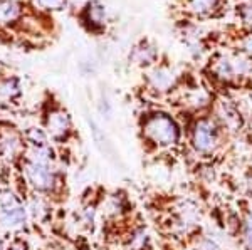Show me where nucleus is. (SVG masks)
<instances>
[{"label":"nucleus","mask_w":252,"mask_h":250,"mask_svg":"<svg viewBox=\"0 0 252 250\" xmlns=\"http://www.w3.org/2000/svg\"><path fill=\"white\" fill-rule=\"evenodd\" d=\"M145 131H146V135L158 144H172L178 138L177 124L165 114L153 116V118L146 123Z\"/></svg>","instance_id":"nucleus-1"},{"label":"nucleus","mask_w":252,"mask_h":250,"mask_svg":"<svg viewBox=\"0 0 252 250\" xmlns=\"http://www.w3.org/2000/svg\"><path fill=\"white\" fill-rule=\"evenodd\" d=\"M24 168H26L27 181H29L31 187L35 192L46 193L54 188L56 178H54V173L49 168V165H39V163L26 161V167Z\"/></svg>","instance_id":"nucleus-2"},{"label":"nucleus","mask_w":252,"mask_h":250,"mask_svg":"<svg viewBox=\"0 0 252 250\" xmlns=\"http://www.w3.org/2000/svg\"><path fill=\"white\" fill-rule=\"evenodd\" d=\"M27 220V210L22 205H15L12 208H5L0 210V227H3L5 230H19L26 225Z\"/></svg>","instance_id":"nucleus-3"},{"label":"nucleus","mask_w":252,"mask_h":250,"mask_svg":"<svg viewBox=\"0 0 252 250\" xmlns=\"http://www.w3.org/2000/svg\"><path fill=\"white\" fill-rule=\"evenodd\" d=\"M193 141H195V146L198 148L200 151H210L215 146V130L212 126V123L209 121H202V123L197 124L193 133Z\"/></svg>","instance_id":"nucleus-4"},{"label":"nucleus","mask_w":252,"mask_h":250,"mask_svg":"<svg viewBox=\"0 0 252 250\" xmlns=\"http://www.w3.org/2000/svg\"><path fill=\"white\" fill-rule=\"evenodd\" d=\"M69 128H71V123H69V118H67L66 112L56 111V112H51V114H49L47 130L51 133L52 138H56V139L66 138V135L69 133Z\"/></svg>","instance_id":"nucleus-5"},{"label":"nucleus","mask_w":252,"mask_h":250,"mask_svg":"<svg viewBox=\"0 0 252 250\" xmlns=\"http://www.w3.org/2000/svg\"><path fill=\"white\" fill-rule=\"evenodd\" d=\"M20 151V139L15 135H5L0 139V156L5 160H12Z\"/></svg>","instance_id":"nucleus-6"},{"label":"nucleus","mask_w":252,"mask_h":250,"mask_svg":"<svg viewBox=\"0 0 252 250\" xmlns=\"http://www.w3.org/2000/svg\"><path fill=\"white\" fill-rule=\"evenodd\" d=\"M19 15V5L14 0H0V22H10Z\"/></svg>","instance_id":"nucleus-7"},{"label":"nucleus","mask_w":252,"mask_h":250,"mask_svg":"<svg viewBox=\"0 0 252 250\" xmlns=\"http://www.w3.org/2000/svg\"><path fill=\"white\" fill-rule=\"evenodd\" d=\"M152 83L158 89H166L173 83V74L166 69H158L152 74Z\"/></svg>","instance_id":"nucleus-8"},{"label":"nucleus","mask_w":252,"mask_h":250,"mask_svg":"<svg viewBox=\"0 0 252 250\" xmlns=\"http://www.w3.org/2000/svg\"><path fill=\"white\" fill-rule=\"evenodd\" d=\"M222 118H223V121H225V123L229 124L230 128H235L239 124L237 111H235L234 108H230L229 104H225V103L222 104Z\"/></svg>","instance_id":"nucleus-9"},{"label":"nucleus","mask_w":252,"mask_h":250,"mask_svg":"<svg viewBox=\"0 0 252 250\" xmlns=\"http://www.w3.org/2000/svg\"><path fill=\"white\" fill-rule=\"evenodd\" d=\"M27 139L32 143V146H47L46 144L47 136L44 135L40 130H37V128H32V130L29 131V135H27Z\"/></svg>","instance_id":"nucleus-10"},{"label":"nucleus","mask_w":252,"mask_h":250,"mask_svg":"<svg viewBox=\"0 0 252 250\" xmlns=\"http://www.w3.org/2000/svg\"><path fill=\"white\" fill-rule=\"evenodd\" d=\"M15 94H19V86L15 81H7L5 84H2L0 86V96L2 98H14Z\"/></svg>","instance_id":"nucleus-11"},{"label":"nucleus","mask_w":252,"mask_h":250,"mask_svg":"<svg viewBox=\"0 0 252 250\" xmlns=\"http://www.w3.org/2000/svg\"><path fill=\"white\" fill-rule=\"evenodd\" d=\"M29 210L35 219H42V215H46V207H44V201L40 198H34L31 201Z\"/></svg>","instance_id":"nucleus-12"},{"label":"nucleus","mask_w":252,"mask_h":250,"mask_svg":"<svg viewBox=\"0 0 252 250\" xmlns=\"http://www.w3.org/2000/svg\"><path fill=\"white\" fill-rule=\"evenodd\" d=\"M217 72L220 76H223V78H230V76L235 72L234 64L229 62V60H220V62H219V66H217Z\"/></svg>","instance_id":"nucleus-13"},{"label":"nucleus","mask_w":252,"mask_h":250,"mask_svg":"<svg viewBox=\"0 0 252 250\" xmlns=\"http://www.w3.org/2000/svg\"><path fill=\"white\" fill-rule=\"evenodd\" d=\"M44 9H63L66 5V0H35Z\"/></svg>","instance_id":"nucleus-14"},{"label":"nucleus","mask_w":252,"mask_h":250,"mask_svg":"<svg viewBox=\"0 0 252 250\" xmlns=\"http://www.w3.org/2000/svg\"><path fill=\"white\" fill-rule=\"evenodd\" d=\"M215 3V0H192V7L197 12H205L209 10Z\"/></svg>","instance_id":"nucleus-15"},{"label":"nucleus","mask_w":252,"mask_h":250,"mask_svg":"<svg viewBox=\"0 0 252 250\" xmlns=\"http://www.w3.org/2000/svg\"><path fill=\"white\" fill-rule=\"evenodd\" d=\"M244 239H246V245H247V249L252 250V219L247 220L246 232H244Z\"/></svg>","instance_id":"nucleus-16"},{"label":"nucleus","mask_w":252,"mask_h":250,"mask_svg":"<svg viewBox=\"0 0 252 250\" xmlns=\"http://www.w3.org/2000/svg\"><path fill=\"white\" fill-rule=\"evenodd\" d=\"M197 250H220V249H219V245L215 244V242L205 239V240H202L200 244H198Z\"/></svg>","instance_id":"nucleus-17"},{"label":"nucleus","mask_w":252,"mask_h":250,"mask_svg":"<svg viewBox=\"0 0 252 250\" xmlns=\"http://www.w3.org/2000/svg\"><path fill=\"white\" fill-rule=\"evenodd\" d=\"M9 250H27V247H26V244L24 242H14V244L10 245L9 247Z\"/></svg>","instance_id":"nucleus-18"},{"label":"nucleus","mask_w":252,"mask_h":250,"mask_svg":"<svg viewBox=\"0 0 252 250\" xmlns=\"http://www.w3.org/2000/svg\"><path fill=\"white\" fill-rule=\"evenodd\" d=\"M247 51H252V40H249V42H247Z\"/></svg>","instance_id":"nucleus-19"},{"label":"nucleus","mask_w":252,"mask_h":250,"mask_svg":"<svg viewBox=\"0 0 252 250\" xmlns=\"http://www.w3.org/2000/svg\"><path fill=\"white\" fill-rule=\"evenodd\" d=\"M0 250H3V244H2V240H0Z\"/></svg>","instance_id":"nucleus-20"}]
</instances>
